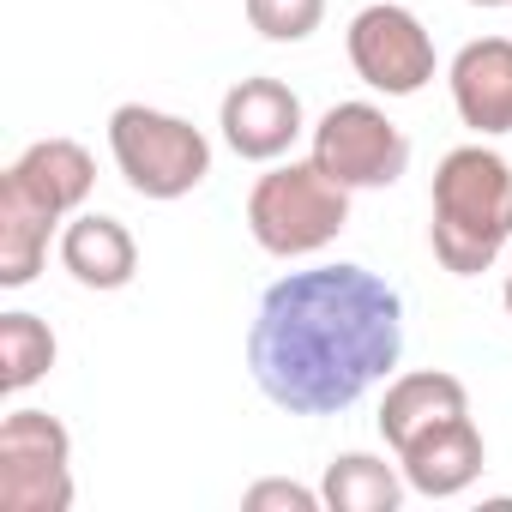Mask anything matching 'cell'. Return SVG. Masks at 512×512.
<instances>
[{
  "label": "cell",
  "instance_id": "cell-1",
  "mask_svg": "<svg viewBox=\"0 0 512 512\" xmlns=\"http://www.w3.org/2000/svg\"><path fill=\"white\" fill-rule=\"evenodd\" d=\"M398 356L404 296L350 260L278 278L247 326V374L284 416H344Z\"/></svg>",
  "mask_w": 512,
  "mask_h": 512
},
{
  "label": "cell",
  "instance_id": "cell-2",
  "mask_svg": "<svg viewBox=\"0 0 512 512\" xmlns=\"http://www.w3.org/2000/svg\"><path fill=\"white\" fill-rule=\"evenodd\" d=\"M512 241V163L470 139L440 157L428 187V247L452 278H482Z\"/></svg>",
  "mask_w": 512,
  "mask_h": 512
},
{
  "label": "cell",
  "instance_id": "cell-3",
  "mask_svg": "<svg viewBox=\"0 0 512 512\" xmlns=\"http://www.w3.org/2000/svg\"><path fill=\"white\" fill-rule=\"evenodd\" d=\"M350 229V187L332 181L314 157L272 163L247 193V235L272 260H314Z\"/></svg>",
  "mask_w": 512,
  "mask_h": 512
},
{
  "label": "cell",
  "instance_id": "cell-4",
  "mask_svg": "<svg viewBox=\"0 0 512 512\" xmlns=\"http://www.w3.org/2000/svg\"><path fill=\"white\" fill-rule=\"evenodd\" d=\"M109 157H115L121 181L157 205L187 199L211 175V139L193 121L151 109V103H121L109 115Z\"/></svg>",
  "mask_w": 512,
  "mask_h": 512
},
{
  "label": "cell",
  "instance_id": "cell-5",
  "mask_svg": "<svg viewBox=\"0 0 512 512\" xmlns=\"http://www.w3.org/2000/svg\"><path fill=\"white\" fill-rule=\"evenodd\" d=\"M308 157L332 181H344L350 193H374V187H392L410 169V139L380 103L356 97V103H332L308 127Z\"/></svg>",
  "mask_w": 512,
  "mask_h": 512
},
{
  "label": "cell",
  "instance_id": "cell-6",
  "mask_svg": "<svg viewBox=\"0 0 512 512\" xmlns=\"http://www.w3.org/2000/svg\"><path fill=\"white\" fill-rule=\"evenodd\" d=\"M344 49H350V67L368 91L380 97H416L428 79H434V37L428 25L398 7V0H374V7H362L344 31Z\"/></svg>",
  "mask_w": 512,
  "mask_h": 512
},
{
  "label": "cell",
  "instance_id": "cell-7",
  "mask_svg": "<svg viewBox=\"0 0 512 512\" xmlns=\"http://www.w3.org/2000/svg\"><path fill=\"white\" fill-rule=\"evenodd\" d=\"M217 127H223V145L241 157V163H284L290 145L308 133V115H302V97L284 85V79H235L217 103Z\"/></svg>",
  "mask_w": 512,
  "mask_h": 512
},
{
  "label": "cell",
  "instance_id": "cell-8",
  "mask_svg": "<svg viewBox=\"0 0 512 512\" xmlns=\"http://www.w3.org/2000/svg\"><path fill=\"white\" fill-rule=\"evenodd\" d=\"M452 109L476 139H506L512 133V37H476L452 55L446 67Z\"/></svg>",
  "mask_w": 512,
  "mask_h": 512
},
{
  "label": "cell",
  "instance_id": "cell-9",
  "mask_svg": "<svg viewBox=\"0 0 512 512\" xmlns=\"http://www.w3.org/2000/svg\"><path fill=\"white\" fill-rule=\"evenodd\" d=\"M61 272L79 284V290H97V296H109V290H127L133 278H139V241H133V229L121 223V217H109V211H73L67 223H61Z\"/></svg>",
  "mask_w": 512,
  "mask_h": 512
},
{
  "label": "cell",
  "instance_id": "cell-10",
  "mask_svg": "<svg viewBox=\"0 0 512 512\" xmlns=\"http://www.w3.org/2000/svg\"><path fill=\"white\" fill-rule=\"evenodd\" d=\"M392 458H398L410 494H422V500H452V494H464V488L482 476L488 446H482V428H476L470 416H452V422L416 434V440H410L404 452H392Z\"/></svg>",
  "mask_w": 512,
  "mask_h": 512
},
{
  "label": "cell",
  "instance_id": "cell-11",
  "mask_svg": "<svg viewBox=\"0 0 512 512\" xmlns=\"http://www.w3.org/2000/svg\"><path fill=\"white\" fill-rule=\"evenodd\" d=\"M452 416H470V386L446 368H410V374H392L386 380V398H380V440L392 452H404L416 434L452 422Z\"/></svg>",
  "mask_w": 512,
  "mask_h": 512
},
{
  "label": "cell",
  "instance_id": "cell-12",
  "mask_svg": "<svg viewBox=\"0 0 512 512\" xmlns=\"http://www.w3.org/2000/svg\"><path fill=\"white\" fill-rule=\"evenodd\" d=\"M0 181H13L25 199H37L43 211H55L67 223L73 211H85V199L97 187V157L79 139H37L13 157V169Z\"/></svg>",
  "mask_w": 512,
  "mask_h": 512
},
{
  "label": "cell",
  "instance_id": "cell-13",
  "mask_svg": "<svg viewBox=\"0 0 512 512\" xmlns=\"http://www.w3.org/2000/svg\"><path fill=\"white\" fill-rule=\"evenodd\" d=\"M55 229H61L55 211H43L37 199H25L13 181H0V290L37 284V272L49 266Z\"/></svg>",
  "mask_w": 512,
  "mask_h": 512
},
{
  "label": "cell",
  "instance_id": "cell-14",
  "mask_svg": "<svg viewBox=\"0 0 512 512\" xmlns=\"http://www.w3.org/2000/svg\"><path fill=\"white\" fill-rule=\"evenodd\" d=\"M320 494H326V512H398L410 482L398 464L374 452H338L320 476Z\"/></svg>",
  "mask_w": 512,
  "mask_h": 512
},
{
  "label": "cell",
  "instance_id": "cell-15",
  "mask_svg": "<svg viewBox=\"0 0 512 512\" xmlns=\"http://www.w3.org/2000/svg\"><path fill=\"white\" fill-rule=\"evenodd\" d=\"M55 356H61V344H55L43 314H25V308L0 314V392H7V398H19L37 380H49Z\"/></svg>",
  "mask_w": 512,
  "mask_h": 512
},
{
  "label": "cell",
  "instance_id": "cell-16",
  "mask_svg": "<svg viewBox=\"0 0 512 512\" xmlns=\"http://www.w3.org/2000/svg\"><path fill=\"white\" fill-rule=\"evenodd\" d=\"M326 19V0H247V25L266 43H308Z\"/></svg>",
  "mask_w": 512,
  "mask_h": 512
},
{
  "label": "cell",
  "instance_id": "cell-17",
  "mask_svg": "<svg viewBox=\"0 0 512 512\" xmlns=\"http://www.w3.org/2000/svg\"><path fill=\"white\" fill-rule=\"evenodd\" d=\"M241 506H247V512H320L326 494H320V488H302V482H290V476H260V482L241 494Z\"/></svg>",
  "mask_w": 512,
  "mask_h": 512
},
{
  "label": "cell",
  "instance_id": "cell-18",
  "mask_svg": "<svg viewBox=\"0 0 512 512\" xmlns=\"http://www.w3.org/2000/svg\"><path fill=\"white\" fill-rule=\"evenodd\" d=\"M500 302H506V314H512V272H506V290H500Z\"/></svg>",
  "mask_w": 512,
  "mask_h": 512
},
{
  "label": "cell",
  "instance_id": "cell-19",
  "mask_svg": "<svg viewBox=\"0 0 512 512\" xmlns=\"http://www.w3.org/2000/svg\"><path fill=\"white\" fill-rule=\"evenodd\" d=\"M470 7H506V0H470Z\"/></svg>",
  "mask_w": 512,
  "mask_h": 512
},
{
  "label": "cell",
  "instance_id": "cell-20",
  "mask_svg": "<svg viewBox=\"0 0 512 512\" xmlns=\"http://www.w3.org/2000/svg\"><path fill=\"white\" fill-rule=\"evenodd\" d=\"M506 7H512V0H506Z\"/></svg>",
  "mask_w": 512,
  "mask_h": 512
}]
</instances>
